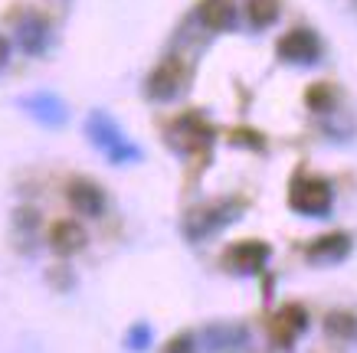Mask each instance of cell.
<instances>
[{
  "instance_id": "obj_12",
  "label": "cell",
  "mask_w": 357,
  "mask_h": 353,
  "mask_svg": "<svg viewBox=\"0 0 357 353\" xmlns=\"http://www.w3.org/2000/svg\"><path fill=\"white\" fill-rule=\"evenodd\" d=\"M66 196H69V206H73L79 216H86V219H96V216L105 213V193L92 180H73L69 190H66Z\"/></svg>"
},
{
  "instance_id": "obj_5",
  "label": "cell",
  "mask_w": 357,
  "mask_h": 353,
  "mask_svg": "<svg viewBox=\"0 0 357 353\" xmlns=\"http://www.w3.org/2000/svg\"><path fill=\"white\" fill-rule=\"evenodd\" d=\"M184 86H187V65L181 59H174V56L154 65L148 82H144L148 98H154V102H171V98L184 92Z\"/></svg>"
},
{
  "instance_id": "obj_9",
  "label": "cell",
  "mask_w": 357,
  "mask_h": 353,
  "mask_svg": "<svg viewBox=\"0 0 357 353\" xmlns=\"http://www.w3.org/2000/svg\"><path fill=\"white\" fill-rule=\"evenodd\" d=\"M305 331H308V311H305L302 304H285V308H279L269 324V337L275 347H292Z\"/></svg>"
},
{
  "instance_id": "obj_2",
  "label": "cell",
  "mask_w": 357,
  "mask_h": 353,
  "mask_svg": "<svg viewBox=\"0 0 357 353\" xmlns=\"http://www.w3.org/2000/svg\"><path fill=\"white\" fill-rule=\"evenodd\" d=\"M331 203H335V193H331V183L325 177H314V173H295L292 187H289V206H292L298 216H328L331 213Z\"/></svg>"
},
{
  "instance_id": "obj_3",
  "label": "cell",
  "mask_w": 357,
  "mask_h": 353,
  "mask_svg": "<svg viewBox=\"0 0 357 353\" xmlns=\"http://www.w3.org/2000/svg\"><path fill=\"white\" fill-rule=\"evenodd\" d=\"M246 206L239 203V200H220V203H206L200 210L184 219V233L190 242H200V239H210V235H217L220 229H227L229 223H236L239 216H243Z\"/></svg>"
},
{
  "instance_id": "obj_16",
  "label": "cell",
  "mask_w": 357,
  "mask_h": 353,
  "mask_svg": "<svg viewBox=\"0 0 357 353\" xmlns=\"http://www.w3.org/2000/svg\"><path fill=\"white\" fill-rule=\"evenodd\" d=\"M325 334L337 343H354L357 340V317L347 311H331L325 317Z\"/></svg>"
},
{
  "instance_id": "obj_20",
  "label": "cell",
  "mask_w": 357,
  "mask_h": 353,
  "mask_svg": "<svg viewBox=\"0 0 357 353\" xmlns=\"http://www.w3.org/2000/svg\"><path fill=\"white\" fill-rule=\"evenodd\" d=\"M164 353H197V343L190 334H181V337H174L171 343H167V350Z\"/></svg>"
},
{
  "instance_id": "obj_10",
  "label": "cell",
  "mask_w": 357,
  "mask_h": 353,
  "mask_svg": "<svg viewBox=\"0 0 357 353\" xmlns=\"http://www.w3.org/2000/svg\"><path fill=\"white\" fill-rule=\"evenodd\" d=\"M351 256V235L347 233H325L318 235L314 242H308L305 249V258L312 265H337Z\"/></svg>"
},
{
  "instance_id": "obj_7",
  "label": "cell",
  "mask_w": 357,
  "mask_h": 353,
  "mask_svg": "<svg viewBox=\"0 0 357 353\" xmlns=\"http://www.w3.org/2000/svg\"><path fill=\"white\" fill-rule=\"evenodd\" d=\"M269 262V246L259 242V239H246V242H236L223 252V268L236 272V275H259Z\"/></svg>"
},
{
  "instance_id": "obj_11",
  "label": "cell",
  "mask_w": 357,
  "mask_h": 353,
  "mask_svg": "<svg viewBox=\"0 0 357 353\" xmlns=\"http://www.w3.org/2000/svg\"><path fill=\"white\" fill-rule=\"evenodd\" d=\"M13 33H17V46H20L26 56H40V53H46V46H50V23L33 10L23 13L20 20H17Z\"/></svg>"
},
{
  "instance_id": "obj_15",
  "label": "cell",
  "mask_w": 357,
  "mask_h": 353,
  "mask_svg": "<svg viewBox=\"0 0 357 353\" xmlns=\"http://www.w3.org/2000/svg\"><path fill=\"white\" fill-rule=\"evenodd\" d=\"M50 246L59 256H73V252H79L86 246V229L76 219H59V223L50 226Z\"/></svg>"
},
{
  "instance_id": "obj_21",
  "label": "cell",
  "mask_w": 357,
  "mask_h": 353,
  "mask_svg": "<svg viewBox=\"0 0 357 353\" xmlns=\"http://www.w3.org/2000/svg\"><path fill=\"white\" fill-rule=\"evenodd\" d=\"M10 63V43H7V36H0V69Z\"/></svg>"
},
{
  "instance_id": "obj_13",
  "label": "cell",
  "mask_w": 357,
  "mask_h": 353,
  "mask_svg": "<svg viewBox=\"0 0 357 353\" xmlns=\"http://www.w3.org/2000/svg\"><path fill=\"white\" fill-rule=\"evenodd\" d=\"M197 17L204 23L206 30L213 33H227L236 26V0H200V7H197Z\"/></svg>"
},
{
  "instance_id": "obj_18",
  "label": "cell",
  "mask_w": 357,
  "mask_h": 353,
  "mask_svg": "<svg viewBox=\"0 0 357 353\" xmlns=\"http://www.w3.org/2000/svg\"><path fill=\"white\" fill-rule=\"evenodd\" d=\"M151 340H154V334H151V327L148 324H135L128 331V350H148L151 347Z\"/></svg>"
},
{
  "instance_id": "obj_14",
  "label": "cell",
  "mask_w": 357,
  "mask_h": 353,
  "mask_svg": "<svg viewBox=\"0 0 357 353\" xmlns=\"http://www.w3.org/2000/svg\"><path fill=\"white\" fill-rule=\"evenodd\" d=\"M26 111H30L36 121H43V125H63L66 121V105H63V98L59 95H50V92H36V95L30 98H23L20 102Z\"/></svg>"
},
{
  "instance_id": "obj_17",
  "label": "cell",
  "mask_w": 357,
  "mask_h": 353,
  "mask_svg": "<svg viewBox=\"0 0 357 353\" xmlns=\"http://www.w3.org/2000/svg\"><path fill=\"white\" fill-rule=\"evenodd\" d=\"M246 20L252 30H269L279 20V0H246Z\"/></svg>"
},
{
  "instance_id": "obj_6",
  "label": "cell",
  "mask_w": 357,
  "mask_h": 353,
  "mask_svg": "<svg viewBox=\"0 0 357 353\" xmlns=\"http://www.w3.org/2000/svg\"><path fill=\"white\" fill-rule=\"evenodd\" d=\"M282 63H292V65H314L321 59V40L314 30H305V26H295L279 40L275 46Z\"/></svg>"
},
{
  "instance_id": "obj_8",
  "label": "cell",
  "mask_w": 357,
  "mask_h": 353,
  "mask_svg": "<svg viewBox=\"0 0 357 353\" xmlns=\"http://www.w3.org/2000/svg\"><path fill=\"white\" fill-rule=\"evenodd\" d=\"M200 343L206 353H246L249 331L243 324H206Z\"/></svg>"
},
{
  "instance_id": "obj_1",
  "label": "cell",
  "mask_w": 357,
  "mask_h": 353,
  "mask_svg": "<svg viewBox=\"0 0 357 353\" xmlns=\"http://www.w3.org/2000/svg\"><path fill=\"white\" fill-rule=\"evenodd\" d=\"M86 131H89V141L96 144L105 157H109L115 167H125V164H135V161H141V150H138V144L125 134V131L112 121L105 111H92L89 115V125H86Z\"/></svg>"
},
{
  "instance_id": "obj_19",
  "label": "cell",
  "mask_w": 357,
  "mask_h": 353,
  "mask_svg": "<svg viewBox=\"0 0 357 353\" xmlns=\"http://www.w3.org/2000/svg\"><path fill=\"white\" fill-rule=\"evenodd\" d=\"M308 105H312L314 111H328V108L335 105V92H331V86H312V92H308Z\"/></svg>"
},
{
  "instance_id": "obj_4",
  "label": "cell",
  "mask_w": 357,
  "mask_h": 353,
  "mask_svg": "<svg viewBox=\"0 0 357 353\" xmlns=\"http://www.w3.org/2000/svg\"><path fill=\"white\" fill-rule=\"evenodd\" d=\"M167 141L181 154H200V150H210V144H213V128L200 111H187L167 125Z\"/></svg>"
}]
</instances>
